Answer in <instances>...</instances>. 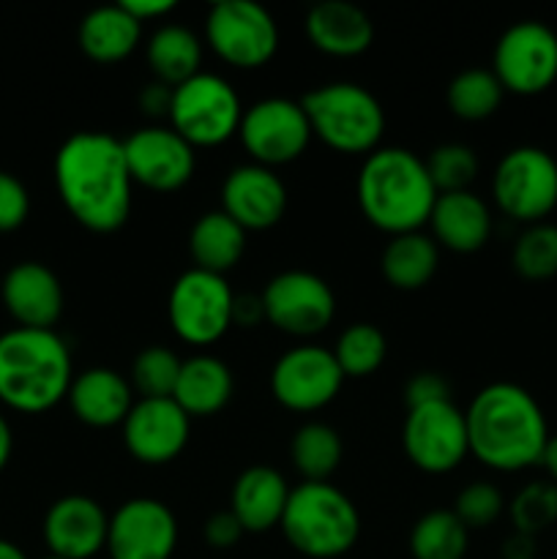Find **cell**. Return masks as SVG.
<instances>
[{
  "instance_id": "obj_20",
  "label": "cell",
  "mask_w": 557,
  "mask_h": 559,
  "mask_svg": "<svg viewBox=\"0 0 557 559\" xmlns=\"http://www.w3.org/2000/svg\"><path fill=\"white\" fill-rule=\"evenodd\" d=\"M44 544L49 555L91 559L107 546L109 513L87 495H66L44 516Z\"/></svg>"
},
{
  "instance_id": "obj_33",
  "label": "cell",
  "mask_w": 557,
  "mask_h": 559,
  "mask_svg": "<svg viewBox=\"0 0 557 559\" xmlns=\"http://www.w3.org/2000/svg\"><path fill=\"white\" fill-rule=\"evenodd\" d=\"M502 91L500 80L491 69H464L448 82L446 104L457 118L462 120H486L500 109Z\"/></svg>"
},
{
  "instance_id": "obj_1",
  "label": "cell",
  "mask_w": 557,
  "mask_h": 559,
  "mask_svg": "<svg viewBox=\"0 0 557 559\" xmlns=\"http://www.w3.org/2000/svg\"><path fill=\"white\" fill-rule=\"evenodd\" d=\"M55 189L80 227L118 233L131 216L134 180L123 140L104 131H76L55 153Z\"/></svg>"
},
{
  "instance_id": "obj_16",
  "label": "cell",
  "mask_w": 557,
  "mask_h": 559,
  "mask_svg": "<svg viewBox=\"0 0 557 559\" xmlns=\"http://www.w3.org/2000/svg\"><path fill=\"white\" fill-rule=\"evenodd\" d=\"M126 164L134 186L169 194L194 178L197 153L169 126H142L123 140Z\"/></svg>"
},
{
  "instance_id": "obj_21",
  "label": "cell",
  "mask_w": 557,
  "mask_h": 559,
  "mask_svg": "<svg viewBox=\"0 0 557 559\" xmlns=\"http://www.w3.org/2000/svg\"><path fill=\"white\" fill-rule=\"evenodd\" d=\"M5 311L20 328L52 331L63 314V284L44 262H16L0 284Z\"/></svg>"
},
{
  "instance_id": "obj_15",
  "label": "cell",
  "mask_w": 557,
  "mask_h": 559,
  "mask_svg": "<svg viewBox=\"0 0 557 559\" xmlns=\"http://www.w3.org/2000/svg\"><path fill=\"white\" fill-rule=\"evenodd\" d=\"M344 374L331 349L300 344L287 349L271 369V393L289 413H317L342 391Z\"/></svg>"
},
{
  "instance_id": "obj_28",
  "label": "cell",
  "mask_w": 557,
  "mask_h": 559,
  "mask_svg": "<svg viewBox=\"0 0 557 559\" xmlns=\"http://www.w3.org/2000/svg\"><path fill=\"white\" fill-rule=\"evenodd\" d=\"M246 251V229L235 224L227 213L218 211L202 213L189 233V254L194 267L224 276L240 262Z\"/></svg>"
},
{
  "instance_id": "obj_41",
  "label": "cell",
  "mask_w": 557,
  "mask_h": 559,
  "mask_svg": "<svg viewBox=\"0 0 557 559\" xmlns=\"http://www.w3.org/2000/svg\"><path fill=\"white\" fill-rule=\"evenodd\" d=\"M446 399H451V391H448V382L442 380L437 371H420V374H415L413 380L404 385V402H407V409L446 402Z\"/></svg>"
},
{
  "instance_id": "obj_26",
  "label": "cell",
  "mask_w": 557,
  "mask_h": 559,
  "mask_svg": "<svg viewBox=\"0 0 557 559\" xmlns=\"http://www.w3.org/2000/svg\"><path fill=\"white\" fill-rule=\"evenodd\" d=\"M235 391L233 371L213 355H194L180 366L173 399L189 418H211L222 413Z\"/></svg>"
},
{
  "instance_id": "obj_42",
  "label": "cell",
  "mask_w": 557,
  "mask_h": 559,
  "mask_svg": "<svg viewBox=\"0 0 557 559\" xmlns=\"http://www.w3.org/2000/svg\"><path fill=\"white\" fill-rule=\"evenodd\" d=\"M244 535V527H240L238 519L233 516V511L213 513V516H208L205 524H202V538H205V544L211 546V549L218 551L233 549Z\"/></svg>"
},
{
  "instance_id": "obj_7",
  "label": "cell",
  "mask_w": 557,
  "mask_h": 559,
  "mask_svg": "<svg viewBox=\"0 0 557 559\" xmlns=\"http://www.w3.org/2000/svg\"><path fill=\"white\" fill-rule=\"evenodd\" d=\"M240 98L224 76L200 71L183 85L173 87L169 129L178 131L194 151L233 140L240 129Z\"/></svg>"
},
{
  "instance_id": "obj_40",
  "label": "cell",
  "mask_w": 557,
  "mask_h": 559,
  "mask_svg": "<svg viewBox=\"0 0 557 559\" xmlns=\"http://www.w3.org/2000/svg\"><path fill=\"white\" fill-rule=\"evenodd\" d=\"M31 194L16 175L0 169V233H14L27 222Z\"/></svg>"
},
{
  "instance_id": "obj_6",
  "label": "cell",
  "mask_w": 557,
  "mask_h": 559,
  "mask_svg": "<svg viewBox=\"0 0 557 559\" xmlns=\"http://www.w3.org/2000/svg\"><path fill=\"white\" fill-rule=\"evenodd\" d=\"M311 136L331 151L347 156H369L380 147L386 131V112L375 93L355 82H328L300 98Z\"/></svg>"
},
{
  "instance_id": "obj_13",
  "label": "cell",
  "mask_w": 557,
  "mask_h": 559,
  "mask_svg": "<svg viewBox=\"0 0 557 559\" xmlns=\"http://www.w3.org/2000/svg\"><path fill=\"white\" fill-rule=\"evenodd\" d=\"M402 448L410 462L424 473H451L470 453L464 413L451 399L407 409L402 426Z\"/></svg>"
},
{
  "instance_id": "obj_48",
  "label": "cell",
  "mask_w": 557,
  "mask_h": 559,
  "mask_svg": "<svg viewBox=\"0 0 557 559\" xmlns=\"http://www.w3.org/2000/svg\"><path fill=\"white\" fill-rule=\"evenodd\" d=\"M541 467L546 469L552 484L557 486V435H549V442L544 448V456H541Z\"/></svg>"
},
{
  "instance_id": "obj_39",
  "label": "cell",
  "mask_w": 557,
  "mask_h": 559,
  "mask_svg": "<svg viewBox=\"0 0 557 559\" xmlns=\"http://www.w3.org/2000/svg\"><path fill=\"white\" fill-rule=\"evenodd\" d=\"M502 511H506V497L495 484H486V480L464 486L453 502V513L467 530L489 527Z\"/></svg>"
},
{
  "instance_id": "obj_35",
  "label": "cell",
  "mask_w": 557,
  "mask_h": 559,
  "mask_svg": "<svg viewBox=\"0 0 557 559\" xmlns=\"http://www.w3.org/2000/svg\"><path fill=\"white\" fill-rule=\"evenodd\" d=\"M511 265L528 282H546L557 276V227L555 224H530L519 235L511 251Z\"/></svg>"
},
{
  "instance_id": "obj_2",
  "label": "cell",
  "mask_w": 557,
  "mask_h": 559,
  "mask_svg": "<svg viewBox=\"0 0 557 559\" xmlns=\"http://www.w3.org/2000/svg\"><path fill=\"white\" fill-rule=\"evenodd\" d=\"M464 420L470 453L484 467L497 473H519L541 464L549 429L544 409L522 385L491 382L481 388L464 409Z\"/></svg>"
},
{
  "instance_id": "obj_32",
  "label": "cell",
  "mask_w": 557,
  "mask_h": 559,
  "mask_svg": "<svg viewBox=\"0 0 557 559\" xmlns=\"http://www.w3.org/2000/svg\"><path fill=\"white\" fill-rule=\"evenodd\" d=\"M470 530L453 511H429L415 522L410 533L413 559H464Z\"/></svg>"
},
{
  "instance_id": "obj_22",
  "label": "cell",
  "mask_w": 557,
  "mask_h": 559,
  "mask_svg": "<svg viewBox=\"0 0 557 559\" xmlns=\"http://www.w3.org/2000/svg\"><path fill=\"white\" fill-rule=\"evenodd\" d=\"M66 399L80 424L91 429H112L123 426L126 415L134 407V388L120 371L93 366L71 380Z\"/></svg>"
},
{
  "instance_id": "obj_30",
  "label": "cell",
  "mask_w": 557,
  "mask_h": 559,
  "mask_svg": "<svg viewBox=\"0 0 557 559\" xmlns=\"http://www.w3.org/2000/svg\"><path fill=\"white\" fill-rule=\"evenodd\" d=\"M147 66L153 76L169 87L183 85L200 74L202 41L183 25H162L147 38Z\"/></svg>"
},
{
  "instance_id": "obj_44",
  "label": "cell",
  "mask_w": 557,
  "mask_h": 559,
  "mask_svg": "<svg viewBox=\"0 0 557 559\" xmlns=\"http://www.w3.org/2000/svg\"><path fill=\"white\" fill-rule=\"evenodd\" d=\"M265 320V306H262L260 295H235L233 304V325L254 328L257 322Z\"/></svg>"
},
{
  "instance_id": "obj_18",
  "label": "cell",
  "mask_w": 557,
  "mask_h": 559,
  "mask_svg": "<svg viewBox=\"0 0 557 559\" xmlns=\"http://www.w3.org/2000/svg\"><path fill=\"white\" fill-rule=\"evenodd\" d=\"M191 418L175 399H140L123 420V445L147 467L175 462L189 445Z\"/></svg>"
},
{
  "instance_id": "obj_50",
  "label": "cell",
  "mask_w": 557,
  "mask_h": 559,
  "mask_svg": "<svg viewBox=\"0 0 557 559\" xmlns=\"http://www.w3.org/2000/svg\"><path fill=\"white\" fill-rule=\"evenodd\" d=\"M44 559H63V557H55V555H49V557H44Z\"/></svg>"
},
{
  "instance_id": "obj_47",
  "label": "cell",
  "mask_w": 557,
  "mask_h": 559,
  "mask_svg": "<svg viewBox=\"0 0 557 559\" xmlns=\"http://www.w3.org/2000/svg\"><path fill=\"white\" fill-rule=\"evenodd\" d=\"M11 451H14V435H11V426L9 420H5V415L0 413V473H3L5 464H9Z\"/></svg>"
},
{
  "instance_id": "obj_34",
  "label": "cell",
  "mask_w": 557,
  "mask_h": 559,
  "mask_svg": "<svg viewBox=\"0 0 557 559\" xmlns=\"http://www.w3.org/2000/svg\"><path fill=\"white\" fill-rule=\"evenodd\" d=\"M333 358H336L339 369H342L344 380L353 377H369L386 364L388 358V338L371 322H353L349 328H344L342 336L336 338V347L331 349Z\"/></svg>"
},
{
  "instance_id": "obj_10",
  "label": "cell",
  "mask_w": 557,
  "mask_h": 559,
  "mask_svg": "<svg viewBox=\"0 0 557 559\" xmlns=\"http://www.w3.org/2000/svg\"><path fill=\"white\" fill-rule=\"evenodd\" d=\"M205 41L235 69H262L278 49V25L260 3L218 0L208 9Z\"/></svg>"
},
{
  "instance_id": "obj_14",
  "label": "cell",
  "mask_w": 557,
  "mask_h": 559,
  "mask_svg": "<svg viewBox=\"0 0 557 559\" xmlns=\"http://www.w3.org/2000/svg\"><path fill=\"white\" fill-rule=\"evenodd\" d=\"M265 322L295 338H311L336 317V298L325 278L309 271H284L262 289Z\"/></svg>"
},
{
  "instance_id": "obj_36",
  "label": "cell",
  "mask_w": 557,
  "mask_h": 559,
  "mask_svg": "<svg viewBox=\"0 0 557 559\" xmlns=\"http://www.w3.org/2000/svg\"><path fill=\"white\" fill-rule=\"evenodd\" d=\"M183 360L173 349L153 344L137 353L131 364V388L140 399H173Z\"/></svg>"
},
{
  "instance_id": "obj_29",
  "label": "cell",
  "mask_w": 557,
  "mask_h": 559,
  "mask_svg": "<svg viewBox=\"0 0 557 559\" xmlns=\"http://www.w3.org/2000/svg\"><path fill=\"white\" fill-rule=\"evenodd\" d=\"M437 265H440V246L424 233L393 235L380 257L382 278L393 289L404 293L426 287L435 278Z\"/></svg>"
},
{
  "instance_id": "obj_25",
  "label": "cell",
  "mask_w": 557,
  "mask_h": 559,
  "mask_svg": "<svg viewBox=\"0 0 557 559\" xmlns=\"http://www.w3.org/2000/svg\"><path fill=\"white\" fill-rule=\"evenodd\" d=\"M306 36L311 47L331 58H355L364 55L375 41V25L364 9L344 0L317 3L306 16Z\"/></svg>"
},
{
  "instance_id": "obj_11",
  "label": "cell",
  "mask_w": 557,
  "mask_h": 559,
  "mask_svg": "<svg viewBox=\"0 0 557 559\" xmlns=\"http://www.w3.org/2000/svg\"><path fill=\"white\" fill-rule=\"evenodd\" d=\"M491 74L502 91L517 96H538L557 82V33L538 20L508 27L495 44Z\"/></svg>"
},
{
  "instance_id": "obj_27",
  "label": "cell",
  "mask_w": 557,
  "mask_h": 559,
  "mask_svg": "<svg viewBox=\"0 0 557 559\" xmlns=\"http://www.w3.org/2000/svg\"><path fill=\"white\" fill-rule=\"evenodd\" d=\"M142 38V25L123 5H102L80 22V49L93 63H120L137 49Z\"/></svg>"
},
{
  "instance_id": "obj_46",
  "label": "cell",
  "mask_w": 557,
  "mask_h": 559,
  "mask_svg": "<svg viewBox=\"0 0 557 559\" xmlns=\"http://www.w3.org/2000/svg\"><path fill=\"white\" fill-rule=\"evenodd\" d=\"M535 555H538V546H535V538H530V535L511 533L502 540V559H535Z\"/></svg>"
},
{
  "instance_id": "obj_12",
  "label": "cell",
  "mask_w": 557,
  "mask_h": 559,
  "mask_svg": "<svg viewBox=\"0 0 557 559\" xmlns=\"http://www.w3.org/2000/svg\"><path fill=\"white\" fill-rule=\"evenodd\" d=\"M238 136L251 164L273 169L304 156L311 142V126L300 102L271 96L244 109Z\"/></svg>"
},
{
  "instance_id": "obj_43",
  "label": "cell",
  "mask_w": 557,
  "mask_h": 559,
  "mask_svg": "<svg viewBox=\"0 0 557 559\" xmlns=\"http://www.w3.org/2000/svg\"><path fill=\"white\" fill-rule=\"evenodd\" d=\"M142 112L147 118H169V104H173V87L164 85V82L153 80L151 85H145L137 96Z\"/></svg>"
},
{
  "instance_id": "obj_17",
  "label": "cell",
  "mask_w": 557,
  "mask_h": 559,
  "mask_svg": "<svg viewBox=\"0 0 557 559\" xmlns=\"http://www.w3.org/2000/svg\"><path fill=\"white\" fill-rule=\"evenodd\" d=\"M109 559H173L178 549V519L153 497H134L109 516Z\"/></svg>"
},
{
  "instance_id": "obj_19",
  "label": "cell",
  "mask_w": 557,
  "mask_h": 559,
  "mask_svg": "<svg viewBox=\"0 0 557 559\" xmlns=\"http://www.w3.org/2000/svg\"><path fill=\"white\" fill-rule=\"evenodd\" d=\"M222 211L246 233L276 227L287 211V186L273 169L260 164H240L222 183Z\"/></svg>"
},
{
  "instance_id": "obj_45",
  "label": "cell",
  "mask_w": 557,
  "mask_h": 559,
  "mask_svg": "<svg viewBox=\"0 0 557 559\" xmlns=\"http://www.w3.org/2000/svg\"><path fill=\"white\" fill-rule=\"evenodd\" d=\"M120 5H123L126 14L134 16L140 25H145V22H153V20H162L164 14H169V11L175 9L173 0H120Z\"/></svg>"
},
{
  "instance_id": "obj_37",
  "label": "cell",
  "mask_w": 557,
  "mask_h": 559,
  "mask_svg": "<svg viewBox=\"0 0 557 559\" xmlns=\"http://www.w3.org/2000/svg\"><path fill=\"white\" fill-rule=\"evenodd\" d=\"M508 516H511L513 533L538 538L544 530L557 524V486L552 480L528 484L508 502Z\"/></svg>"
},
{
  "instance_id": "obj_49",
  "label": "cell",
  "mask_w": 557,
  "mask_h": 559,
  "mask_svg": "<svg viewBox=\"0 0 557 559\" xmlns=\"http://www.w3.org/2000/svg\"><path fill=\"white\" fill-rule=\"evenodd\" d=\"M0 559H27V557L20 546L11 544V540H5V538H0Z\"/></svg>"
},
{
  "instance_id": "obj_24",
  "label": "cell",
  "mask_w": 557,
  "mask_h": 559,
  "mask_svg": "<svg viewBox=\"0 0 557 559\" xmlns=\"http://www.w3.org/2000/svg\"><path fill=\"white\" fill-rule=\"evenodd\" d=\"M289 491L293 489L278 469L257 464L235 478L229 511L240 522L244 533H268L282 524Z\"/></svg>"
},
{
  "instance_id": "obj_9",
  "label": "cell",
  "mask_w": 557,
  "mask_h": 559,
  "mask_svg": "<svg viewBox=\"0 0 557 559\" xmlns=\"http://www.w3.org/2000/svg\"><path fill=\"white\" fill-rule=\"evenodd\" d=\"M235 293L218 273L191 271L175 278L167 298V317L175 336L191 347L216 344L233 328Z\"/></svg>"
},
{
  "instance_id": "obj_23",
  "label": "cell",
  "mask_w": 557,
  "mask_h": 559,
  "mask_svg": "<svg viewBox=\"0 0 557 559\" xmlns=\"http://www.w3.org/2000/svg\"><path fill=\"white\" fill-rule=\"evenodd\" d=\"M431 238L437 246L457 254H473L484 249L491 235V211L473 191L437 194L431 207Z\"/></svg>"
},
{
  "instance_id": "obj_3",
  "label": "cell",
  "mask_w": 557,
  "mask_h": 559,
  "mask_svg": "<svg viewBox=\"0 0 557 559\" xmlns=\"http://www.w3.org/2000/svg\"><path fill=\"white\" fill-rule=\"evenodd\" d=\"M355 200L366 222L393 235L420 233L429 224L437 189L424 158L407 147H377L360 164Z\"/></svg>"
},
{
  "instance_id": "obj_31",
  "label": "cell",
  "mask_w": 557,
  "mask_h": 559,
  "mask_svg": "<svg viewBox=\"0 0 557 559\" xmlns=\"http://www.w3.org/2000/svg\"><path fill=\"white\" fill-rule=\"evenodd\" d=\"M344 456L342 437L333 426L311 420L293 435L289 442V459L293 467L306 478V484H325L339 469Z\"/></svg>"
},
{
  "instance_id": "obj_8",
  "label": "cell",
  "mask_w": 557,
  "mask_h": 559,
  "mask_svg": "<svg viewBox=\"0 0 557 559\" xmlns=\"http://www.w3.org/2000/svg\"><path fill=\"white\" fill-rule=\"evenodd\" d=\"M491 197L502 216L541 224L557 207V162L549 151L519 145L500 158L491 175Z\"/></svg>"
},
{
  "instance_id": "obj_38",
  "label": "cell",
  "mask_w": 557,
  "mask_h": 559,
  "mask_svg": "<svg viewBox=\"0 0 557 559\" xmlns=\"http://www.w3.org/2000/svg\"><path fill=\"white\" fill-rule=\"evenodd\" d=\"M426 173L435 183L437 194H453V191H470V183L478 178V156L473 147L462 142H446L437 145L424 158Z\"/></svg>"
},
{
  "instance_id": "obj_5",
  "label": "cell",
  "mask_w": 557,
  "mask_h": 559,
  "mask_svg": "<svg viewBox=\"0 0 557 559\" xmlns=\"http://www.w3.org/2000/svg\"><path fill=\"white\" fill-rule=\"evenodd\" d=\"M278 527L298 555L336 559L358 544L360 516L355 502L336 486L304 480L289 491Z\"/></svg>"
},
{
  "instance_id": "obj_4",
  "label": "cell",
  "mask_w": 557,
  "mask_h": 559,
  "mask_svg": "<svg viewBox=\"0 0 557 559\" xmlns=\"http://www.w3.org/2000/svg\"><path fill=\"white\" fill-rule=\"evenodd\" d=\"M74 366L69 344L55 331L11 328L0 333V402L38 415L69 396Z\"/></svg>"
}]
</instances>
